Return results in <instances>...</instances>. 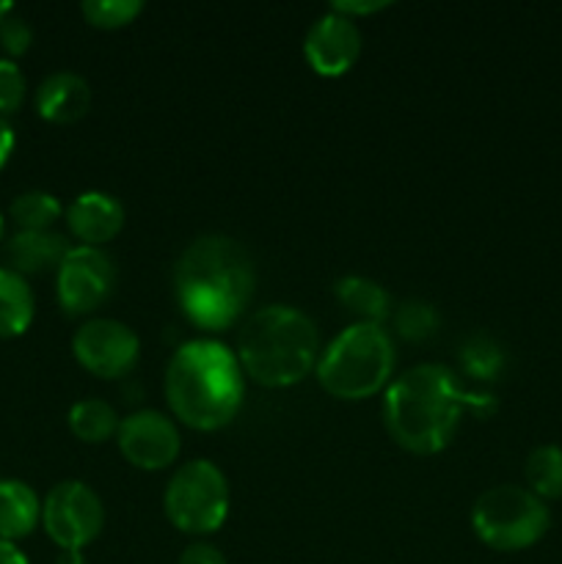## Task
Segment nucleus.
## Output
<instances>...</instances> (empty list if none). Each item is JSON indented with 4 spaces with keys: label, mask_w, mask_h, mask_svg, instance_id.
Here are the masks:
<instances>
[{
    "label": "nucleus",
    "mask_w": 562,
    "mask_h": 564,
    "mask_svg": "<svg viewBox=\"0 0 562 564\" xmlns=\"http://www.w3.org/2000/svg\"><path fill=\"white\" fill-rule=\"evenodd\" d=\"M42 527L61 551H83L105 527V507L86 482L66 479L42 501Z\"/></svg>",
    "instance_id": "8"
},
{
    "label": "nucleus",
    "mask_w": 562,
    "mask_h": 564,
    "mask_svg": "<svg viewBox=\"0 0 562 564\" xmlns=\"http://www.w3.org/2000/svg\"><path fill=\"white\" fill-rule=\"evenodd\" d=\"M91 108V88L75 72H55L44 77L36 91V110L44 121L72 124L80 121Z\"/></svg>",
    "instance_id": "14"
},
{
    "label": "nucleus",
    "mask_w": 562,
    "mask_h": 564,
    "mask_svg": "<svg viewBox=\"0 0 562 564\" xmlns=\"http://www.w3.org/2000/svg\"><path fill=\"white\" fill-rule=\"evenodd\" d=\"M463 408L479 416L496 411L488 394H468L441 364H419L386 389L383 422L391 438L413 455H435L455 435Z\"/></svg>",
    "instance_id": "1"
},
{
    "label": "nucleus",
    "mask_w": 562,
    "mask_h": 564,
    "mask_svg": "<svg viewBox=\"0 0 562 564\" xmlns=\"http://www.w3.org/2000/svg\"><path fill=\"white\" fill-rule=\"evenodd\" d=\"M336 301L358 317V323L380 325L389 317V295L380 284L364 279V275H347L334 286Z\"/></svg>",
    "instance_id": "18"
},
{
    "label": "nucleus",
    "mask_w": 562,
    "mask_h": 564,
    "mask_svg": "<svg viewBox=\"0 0 562 564\" xmlns=\"http://www.w3.org/2000/svg\"><path fill=\"white\" fill-rule=\"evenodd\" d=\"M549 507L529 488L496 485L485 490L472 510L474 534L494 551H523L549 532Z\"/></svg>",
    "instance_id": "6"
},
{
    "label": "nucleus",
    "mask_w": 562,
    "mask_h": 564,
    "mask_svg": "<svg viewBox=\"0 0 562 564\" xmlns=\"http://www.w3.org/2000/svg\"><path fill=\"white\" fill-rule=\"evenodd\" d=\"M257 273L240 242L224 235L198 237L176 262V301L193 325L224 330L246 312Z\"/></svg>",
    "instance_id": "2"
},
{
    "label": "nucleus",
    "mask_w": 562,
    "mask_h": 564,
    "mask_svg": "<svg viewBox=\"0 0 562 564\" xmlns=\"http://www.w3.org/2000/svg\"><path fill=\"white\" fill-rule=\"evenodd\" d=\"M42 505L31 485L20 479H0V540L17 543L36 529Z\"/></svg>",
    "instance_id": "16"
},
{
    "label": "nucleus",
    "mask_w": 562,
    "mask_h": 564,
    "mask_svg": "<svg viewBox=\"0 0 562 564\" xmlns=\"http://www.w3.org/2000/svg\"><path fill=\"white\" fill-rule=\"evenodd\" d=\"M11 11H14V6H11L9 0H0V22H3Z\"/></svg>",
    "instance_id": "32"
},
{
    "label": "nucleus",
    "mask_w": 562,
    "mask_h": 564,
    "mask_svg": "<svg viewBox=\"0 0 562 564\" xmlns=\"http://www.w3.org/2000/svg\"><path fill=\"white\" fill-rule=\"evenodd\" d=\"M114 262L99 248L75 246L55 270L58 303L69 314H88L114 290Z\"/></svg>",
    "instance_id": "10"
},
{
    "label": "nucleus",
    "mask_w": 562,
    "mask_h": 564,
    "mask_svg": "<svg viewBox=\"0 0 562 564\" xmlns=\"http://www.w3.org/2000/svg\"><path fill=\"white\" fill-rule=\"evenodd\" d=\"M77 364L97 378H121L138 361V336L119 319H88L72 339Z\"/></svg>",
    "instance_id": "9"
},
{
    "label": "nucleus",
    "mask_w": 562,
    "mask_h": 564,
    "mask_svg": "<svg viewBox=\"0 0 562 564\" xmlns=\"http://www.w3.org/2000/svg\"><path fill=\"white\" fill-rule=\"evenodd\" d=\"M461 361L468 375L490 380L501 372V367H505V352H501V347L496 345L490 336L474 334L472 339H466V345L461 347Z\"/></svg>",
    "instance_id": "22"
},
{
    "label": "nucleus",
    "mask_w": 562,
    "mask_h": 564,
    "mask_svg": "<svg viewBox=\"0 0 562 564\" xmlns=\"http://www.w3.org/2000/svg\"><path fill=\"white\" fill-rule=\"evenodd\" d=\"M0 564H31L28 556L17 549V543H6L0 540Z\"/></svg>",
    "instance_id": "30"
},
{
    "label": "nucleus",
    "mask_w": 562,
    "mask_h": 564,
    "mask_svg": "<svg viewBox=\"0 0 562 564\" xmlns=\"http://www.w3.org/2000/svg\"><path fill=\"white\" fill-rule=\"evenodd\" d=\"M180 564H226L224 554L209 543H193L182 551Z\"/></svg>",
    "instance_id": "27"
},
{
    "label": "nucleus",
    "mask_w": 562,
    "mask_h": 564,
    "mask_svg": "<svg viewBox=\"0 0 562 564\" xmlns=\"http://www.w3.org/2000/svg\"><path fill=\"white\" fill-rule=\"evenodd\" d=\"M11 152H14V130H11L9 121L0 116V169L9 163Z\"/></svg>",
    "instance_id": "28"
},
{
    "label": "nucleus",
    "mask_w": 562,
    "mask_h": 564,
    "mask_svg": "<svg viewBox=\"0 0 562 564\" xmlns=\"http://www.w3.org/2000/svg\"><path fill=\"white\" fill-rule=\"evenodd\" d=\"M395 330L408 341H422L428 336L435 334L439 328V314L430 303L424 301H406L395 308Z\"/></svg>",
    "instance_id": "23"
},
{
    "label": "nucleus",
    "mask_w": 562,
    "mask_h": 564,
    "mask_svg": "<svg viewBox=\"0 0 562 564\" xmlns=\"http://www.w3.org/2000/svg\"><path fill=\"white\" fill-rule=\"evenodd\" d=\"M28 91L25 75L11 58H0V113H14Z\"/></svg>",
    "instance_id": "25"
},
{
    "label": "nucleus",
    "mask_w": 562,
    "mask_h": 564,
    "mask_svg": "<svg viewBox=\"0 0 562 564\" xmlns=\"http://www.w3.org/2000/svg\"><path fill=\"white\" fill-rule=\"evenodd\" d=\"M55 564H86V556L83 551H61Z\"/></svg>",
    "instance_id": "31"
},
{
    "label": "nucleus",
    "mask_w": 562,
    "mask_h": 564,
    "mask_svg": "<svg viewBox=\"0 0 562 564\" xmlns=\"http://www.w3.org/2000/svg\"><path fill=\"white\" fill-rule=\"evenodd\" d=\"M380 9H386V3H350V0H347V3H334L336 14L350 17V20L356 14H372V11H380Z\"/></svg>",
    "instance_id": "29"
},
{
    "label": "nucleus",
    "mask_w": 562,
    "mask_h": 564,
    "mask_svg": "<svg viewBox=\"0 0 562 564\" xmlns=\"http://www.w3.org/2000/svg\"><path fill=\"white\" fill-rule=\"evenodd\" d=\"M116 444L127 463L143 471H160L180 455V433L174 422L158 411H138L127 416L119 424Z\"/></svg>",
    "instance_id": "11"
},
{
    "label": "nucleus",
    "mask_w": 562,
    "mask_h": 564,
    "mask_svg": "<svg viewBox=\"0 0 562 564\" xmlns=\"http://www.w3.org/2000/svg\"><path fill=\"white\" fill-rule=\"evenodd\" d=\"M33 292L20 273L0 268V339L25 334L33 323Z\"/></svg>",
    "instance_id": "17"
},
{
    "label": "nucleus",
    "mask_w": 562,
    "mask_h": 564,
    "mask_svg": "<svg viewBox=\"0 0 562 564\" xmlns=\"http://www.w3.org/2000/svg\"><path fill=\"white\" fill-rule=\"evenodd\" d=\"M66 224L83 246L97 248L99 242H108L119 235L125 226V207L108 193L88 191L80 193L66 209Z\"/></svg>",
    "instance_id": "13"
},
{
    "label": "nucleus",
    "mask_w": 562,
    "mask_h": 564,
    "mask_svg": "<svg viewBox=\"0 0 562 564\" xmlns=\"http://www.w3.org/2000/svg\"><path fill=\"white\" fill-rule=\"evenodd\" d=\"M317 325L290 306H268L251 314L237 336V361L257 383L287 389L317 364Z\"/></svg>",
    "instance_id": "4"
},
{
    "label": "nucleus",
    "mask_w": 562,
    "mask_h": 564,
    "mask_svg": "<svg viewBox=\"0 0 562 564\" xmlns=\"http://www.w3.org/2000/svg\"><path fill=\"white\" fill-rule=\"evenodd\" d=\"M303 53L317 75L339 77L350 72L361 55V33L350 17L331 11L309 28L303 39Z\"/></svg>",
    "instance_id": "12"
},
{
    "label": "nucleus",
    "mask_w": 562,
    "mask_h": 564,
    "mask_svg": "<svg viewBox=\"0 0 562 564\" xmlns=\"http://www.w3.org/2000/svg\"><path fill=\"white\" fill-rule=\"evenodd\" d=\"M3 226H6V220H3V215H0V240H3Z\"/></svg>",
    "instance_id": "33"
},
{
    "label": "nucleus",
    "mask_w": 562,
    "mask_h": 564,
    "mask_svg": "<svg viewBox=\"0 0 562 564\" xmlns=\"http://www.w3.org/2000/svg\"><path fill=\"white\" fill-rule=\"evenodd\" d=\"M31 42H33L31 25L11 11V14L0 22V47H3V53L11 55V58H17V55L28 53Z\"/></svg>",
    "instance_id": "26"
},
{
    "label": "nucleus",
    "mask_w": 562,
    "mask_h": 564,
    "mask_svg": "<svg viewBox=\"0 0 562 564\" xmlns=\"http://www.w3.org/2000/svg\"><path fill=\"white\" fill-rule=\"evenodd\" d=\"M165 400L193 430H218L242 402V367L235 352L213 339L182 345L165 369Z\"/></svg>",
    "instance_id": "3"
},
{
    "label": "nucleus",
    "mask_w": 562,
    "mask_h": 564,
    "mask_svg": "<svg viewBox=\"0 0 562 564\" xmlns=\"http://www.w3.org/2000/svg\"><path fill=\"white\" fill-rule=\"evenodd\" d=\"M395 369V345L383 325L356 323L342 330L317 361L320 386L336 400L378 394Z\"/></svg>",
    "instance_id": "5"
},
{
    "label": "nucleus",
    "mask_w": 562,
    "mask_h": 564,
    "mask_svg": "<svg viewBox=\"0 0 562 564\" xmlns=\"http://www.w3.org/2000/svg\"><path fill=\"white\" fill-rule=\"evenodd\" d=\"M9 215L20 231H47L58 220L61 204L47 191H28L11 202Z\"/></svg>",
    "instance_id": "21"
},
{
    "label": "nucleus",
    "mask_w": 562,
    "mask_h": 564,
    "mask_svg": "<svg viewBox=\"0 0 562 564\" xmlns=\"http://www.w3.org/2000/svg\"><path fill=\"white\" fill-rule=\"evenodd\" d=\"M80 11L94 28H121L141 14L143 3L141 0H86Z\"/></svg>",
    "instance_id": "24"
},
{
    "label": "nucleus",
    "mask_w": 562,
    "mask_h": 564,
    "mask_svg": "<svg viewBox=\"0 0 562 564\" xmlns=\"http://www.w3.org/2000/svg\"><path fill=\"white\" fill-rule=\"evenodd\" d=\"M523 477L538 499H560L562 496V449L554 444L538 446L523 463Z\"/></svg>",
    "instance_id": "20"
},
{
    "label": "nucleus",
    "mask_w": 562,
    "mask_h": 564,
    "mask_svg": "<svg viewBox=\"0 0 562 564\" xmlns=\"http://www.w3.org/2000/svg\"><path fill=\"white\" fill-rule=\"evenodd\" d=\"M119 416L102 400H80L69 411V430L86 444H102L119 433Z\"/></svg>",
    "instance_id": "19"
},
{
    "label": "nucleus",
    "mask_w": 562,
    "mask_h": 564,
    "mask_svg": "<svg viewBox=\"0 0 562 564\" xmlns=\"http://www.w3.org/2000/svg\"><path fill=\"white\" fill-rule=\"evenodd\" d=\"M69 253V246L55 231H17L9 242H6V262L9 270L25 275L47 273V270H58L64 257Z\"/></svg>",
    "instance_id": "15"
},
{
    "label": "nucleus",
    "mask_w": 562,
    "mask_h": 564,
    "mask_svg": "<svg viewBox=\"0 0 562 564\" xmlns=\"http://www.w3.org/2000/svg\"><path fill=\"white\" fill-rule=\"evenodd\" d=\"M163 507L180 532L209 534L229 516V482L209 460H191L176 468L165 488Z\"/></svg>",
    "instance_id": "7"
}]
</instances>
